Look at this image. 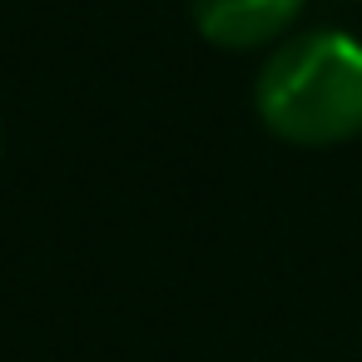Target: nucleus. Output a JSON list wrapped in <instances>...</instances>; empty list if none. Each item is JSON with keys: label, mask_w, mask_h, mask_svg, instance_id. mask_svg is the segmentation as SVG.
I'll return each instance as SVG.
<instances>
[{"label": "nucleus", "mask_w": 362, "mask_h": 362, "mask_svg": "<svg viewBox=\"0 0 362 362\" xmlns=\"http://www.w3.org/2000/svg\"><path fill=\"white\" fill-rule=\"evenodd\" d=\"M253 110L268 134L303 149L347 144L362 134V40L347 30H303L283 40L258 80Z\"/></svg>", "instance_id": "obj_1"}, {"label": "nucleus", "mask_w": 362, "mask_h": 362, "mask_svg": "<svg viewBox=\"0 0 362 362\" xmlns=\"http://www.w3.org/2000/svg\"><path fill=\"white\" fill-rule=\"evenodd\" d=\"M194 30L218 50H263L283 45L293 21L303 16V0H189Z\"/></svg>", "instance_id": "obj_2"}]
</instances>
